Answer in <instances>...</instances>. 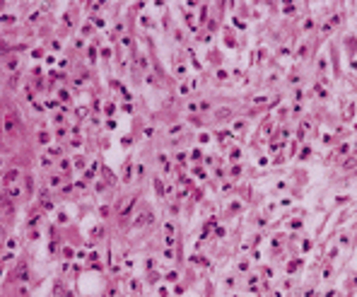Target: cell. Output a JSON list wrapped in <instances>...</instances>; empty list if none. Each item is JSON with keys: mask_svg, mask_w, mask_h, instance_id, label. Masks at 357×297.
<instances>
[{"mask_svg": "<svg viewBox=\"0 0 357 297\" xmlns=\"http://www.w3.org/2000/svg\"><path fill=\"white\" fill-rule=\"evenodd\" d=\"M0 237H2V230H0Z\"/></svg>", "mask_w": 357, "mask_h": 297, "instance_id": "obj_1", "label": "cell"}]
</instances>
